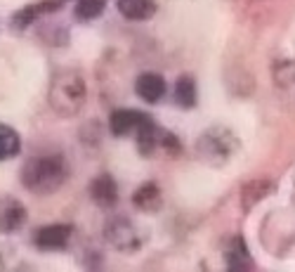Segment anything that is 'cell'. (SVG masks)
I'll return each instance as SVG.
<instances>
[{
  "label": "cell",
  "instance_id": "cell-1",
  "mask_svg": "<svg viewBox=\"0 0 295 272\" xmlns=\"http://www.w3.org/2000/svg\"><path fill=\"white\" fill-rule=\"evenodd\" d=\"M66 175H69V168L59 154L31 156L19 173L24 190L31 192V194H38V197L54 194L66 182Z\"/></svg>",
  "mask_w": 295,
  "mask_h": 272
},
{
  "label": "cell",
  "instance_id": "cell-2",
  "mask_svg": "<svg viewBox=\"0 0 295 272\" xmlns=\"http://www.w3.org/2000/svg\"><path fill=\"white\" fill-rule=\"evenodd\" d=\"M85 102H88V85L81 73L76 69H64V71L54 73L50 81V90H47V104L57 116H78Z\"/></svg>",
  "mask_w": 295,
  "mask_h": 272
},
{
  "label": "cell",
  "instance_id": "cell-9",
  "mask_svg": "<svg viewBox=\"0 0 295 272\" xmlns=\"http://www.w3.org/2000/svg\"><path fill=\"white\" fill-rule=\"evenodd\" d=\"M133 135H135V142H137V152H140L142 156L153 154V149H156L158 142H161V133H158V128H156V123H153V118L147 116V114H144L142 121L137 123Z\"/></svg>",
  "mask_w": 295,
  "mask_h": 272
},
{
  "label": "cell",
  "instance_id": "cell-15",
  "mask_svg": "<svg viewBox=\"0 0 295 272\" xmlns=\"http://www.w3.org/2000/svg\"><path fill=\"white\" fill-rule=\"evenodd\" d=\"M224 261H227V268H229V270H248V268L253 265L251 254H248V246H246L243 239H234L232 246L227 249Z\"/></svg>",
  "mask_w": 295,
  "mask_h": 272
},
{
  "label": "cell",
  "instance_id": "cell-11",
  "mask_svg": "<svg viewBox=\"0 0 295 272\" xmlns=\"http://www.w3.org/2000/svg\"><path fill=\"white\" fill-rule=\"evenodd\" d=\"M133 206L142 213H156L163 206V194L156 182H144L133 194Z\"/></svg>",
  "mask_w": 295,
  "mask_h": 272
},
{
  "label": "cell",
  "instance_id": "cell-5",
  "mask_svg": "<svg viewBox=\"0 0 295 272\" xmlns=\"http://www.w3.org/2000/svg\"><path fill=\"white\" fill-rule=\"evenodd\" d=\"M73 237V225L66 223H54V225L38 227L33 235V246L38 251H64Z\"/></svg>",
  "mask_w": 295,
  "mask_h": 272
},
{
  "label": "cell",
  "instance_id": "cell-17",
  "mask_svg": "<svg viewBox=\"0 0 295 272\" xmlns=\"http://www.w3.org/2000/svg\"><path fill=\"white\" fill-rule=\"evenodd\" d=\"M104 9H107V0H76L73 14L81 21H95L104 14Z\"/></svg>",
  "mask_w": 295,
  "mask_h": 272
},
{
  "label": "cell",
  "instance_id": "cell-13",
  "mask_svg": "<svg viewBox=\"0 0 295 272\" xmlns=\"http://www.w3.org/2000/svg\"><path fill=\"white\" fill-rule=\"evenodd\" d=\"M118 12L130 21H147L156 14V0H118Z\"/></svg>",
  "mask_w": 295,
  "mask_h": 272
},
{
  "label": "cell",
  "instance_id": "cell-6",
  "mask_svg": "<svg viewBox=\"0 0 295 272\" xmlns=\"http://www.w3.org/2000/svg\"><path fill=\"white\" fill-rule=\"evenodd\" d=\"M26 206L14 197H0V235H12L26 225Z\"/></svg>",
  "mask_w": 295,
  "mask_h": 272
},
{
  "label": "cell",
  "instance_id": "cell-3",
  "mask_svg": "<svg viewBox=\"0 0 295 272\" xmlns=\"http://www.w3.org/2000/svg\"><path fill=\"white\" fill-rule=\"evenodd\" d=\"M239 152V137L227 126H213L206 133H201L196 142L198 159L208 166H224Z\"/></svg>",
  "mask_w": 295,
  "mask_h": 272
},
{
  "label": "cell",
  "instance_id": "cell-14",
  "mask_svg": "<svg viewBox=\"0 0 295 272\" xmlns=\"http://www.w3.org/2000/svg\"><path fill=\"white\" fill-rule=\"evenodd\" d=\"M21 152V135L7 123H0V163L9 161Z\"/></svg>",
  "mask_w": 295,
  "mask_h": 272
},
{
  "label": "cell",
  "instance_id": "cell-16",
  "mask_svg": "<svg viewBox=\"0 0 295 272\" xmlns=\"http://www.w3.org/2000/svg\"><path fill=\"white\" fill-rule=\"evenodd\" d=\"M198 100V92H196V83L191 76H179L177 83H175V102L177 107L182 109H194Z\"/></svg>",
  "mask_w": 295,
  "mask_h": 272
},
{
  "label": "cell",
  "instance_id": "cell-4",
  "mask_svg": "<svg viewBox=\"0 0 295 272\" xmlns=\"http://www.w3.org/2000/svg\"><path fill=\"white\" fill-rule=\"evenodd\" d=\"M104 237H107V242L116 251L121 254H135V251H140L142 249V232H140V227L135 225L133 220H128V218H111L107 225H104Z\"/></svg>",
  "mask_w": 295,
  "mask_h": 272
},
{
  "label": "cell",
  "instance_id": "cell-12",
  "mask_svg": "<svg viewBox=\"0 0 295 272\" xmlns=\"http://www.w3.org/2000/svg\"><path fill=\"white\" fill-rule=\"evenodd\" d=\"M142 116L144 114L137 111V109H116L109 118V128L116 137H128L135 133V128L142 121Z\"/></svg>",
  "mask_w": 295,
  "mask_h": 272
},
{
  "label": "cell",
  "instance_id": "cell-8",
  "mask_svg": "<svg viewBox=\"0 0 295 272\" xmlns=\"http://www.w3.org/2000/svg\"><path fill=\"white\" fill-rule=\"evenodd\" d=\"M90 197H92V201L97 204L99 209H111V206H116V201H118L116 180H114L109 173L97 175L95 180L90 182Z\"/></svg>",
  "mask_w": 295,
  "mask_h": 272
},
{
  "label": "cell",
  "instance_id": "cell-7",
  "mask_svg": "<svg viewBox=\"0 0 295 272\" xmlns=\"http://www.w3.org/2000/svg\"><path fill=\"white\" fill-rule=\"evenodd\" d=\"M165 78L161 73H153V71H147V73H140L137 81H135V92L137 97L142 102H149V104H158V102L165 97Z\"/></svg>",
  "mask_w": 295,
  "mask_h": 272
},
{
  "label": "cell",
  "instance_id": "cell-18",
  "mask_svg": "<svg viewBox=\"0 0 295 272\" xmlns=\"http://www.w3.org/2000/svg\"><path fill=\"white\" fill-rule=\"evenodd\" d=\"M14 249L9 244H0V272L2 270H7L9 265H12V261H14Z\"/></svg>",
  "mask_w": 295,
  "mask_h": 272
},
{
  "label": "cell",
  "instance_id": "cell-10",
  "mask_svg": "<svg viewBox=\"0 0 295 272\" xmlns=\"http://www.w3.org/2000/svg\"><path fill=\"white\" fill-rule=\"evenodd\" d=\"M59 7V0H45V2H36V5H26V7H21L12 17V28H17V31H24L28 28L33 21L47 14V12H54V9Z\"/></svg>",
  "mask_w": 295,
  "mask_h": 272
}]
</instances>
